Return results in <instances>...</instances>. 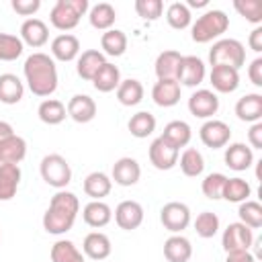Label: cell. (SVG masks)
<instances>
[{
  "label": "cell",
  "mask_w": 262,
  "mask_h": 262,
  "mask_svg": "<svg viewBox=\"0 0 262 262\" xmlns=\"http://www.w3.org/2000/svg\"><path fill=\"white\" fill-rule=\"evenodd\" d=\"M127 127H129V131H131L133 137L145 139V137H149L156 131V117L151 113H147V111H139V113H135L129 119Z\"/></svg>",
  "instance_id": "cell-38"
},
{
  "label": "cell",
  "mask_w": 262,
  "mask_h": 262,
  "mask_svg": "<svg viewBox=\"0 0 262 262\" xmlns=\"http://www.w3.org/2000/svg\"><path fill=\"white\" fill-rule=\"evenodd\" d=\"M184 4H186L188 10H190V8H203V6H207L209 0H188V2H184Z\"/></svg>",
  "instance_id": "cell-54"
},
{
  "label": "cell",
  "mask_w": 262,
  "mask_h": 262,
  "mask_svg": "<svg viewBox=\"0 0 262 262\" xmlns=\"http://www.w3.org/2000/svg\"><path fill=\"white\" fill-rule=\"evenodd\" d=\"M119 84H121V72H119V68H117L115 63H111V61H106V63L96 72V76L92 78V86H94L98 92H113V90L119 88Z\"/></svg>",
  "instance_id": "cell-33"
},
{
  "label": "cell",
  "mask_w": 262,
  "mask_h": 262,
  "mask_svg": "<svg viewBox=\"0 0 262 262\" xmlns=\"http://www.w3.org/2000/svg\"><path fill=\"white\" fill-rule=\"evenodd\" d=\"M166 20H168V25L172 29L182 31V29H186L190 25L192 14H190V10H188V6L184 2H172L168 6V10H166Z\"/></svg>",
  "instance_id": "cell-43"
},
{
  "label": "cell",
  "mask_w": 262,
  "mask_h": 262,
  "mask_svg": "<svg viewBox=\"0 0 262 262\" xmlns=\"http://www.w3.org/2000/svg\"><path fill=\"white\" fill-rule=\"evenodd\" d=\"M12 133H14L12 125H10V123H6V121H0V141H4L6 137H10Z\"/></svg>",
  "instance_id": "cell-53"
},
{
  "label": "cell",
  "mask_w": 262,
  "mask_h": 262,
  "mask_svg": "<svg viewBox=\"0 0 262 262\" xmlns=\"http://www.w3.org/2000/svg\"><path fill=\"white\" fill-rule=\"evenodd\" d=\"M147 156H149V162H151L154 168H158V170H172V168L178 164L180 149L172 147V145H170L168 141H164L162 137H156V139L149 143Z\"/></svg>",
  "instance_id": "cell-10"
},
{
  "label": "cell",
  "mask_w": 262,
  "mask_h": 262,
  "mask_svg": "<svg viewBox=\"0 0 262 262\" xmlns=\"http://www.w3.org/2000/svg\"><path fill=\"white\" fill-rule=\"evenodd\" d=\"M49 39V29L41 18H27L20 25V41L27 43L29 47H43Z\"/></svg>",
  "instance_id": "cell-18"
},
{
  "label": "cell",
  "mask_w": 262,
  "mask_h": 262,
  "mask_svg": "<svg viewBox=\"0 0 262 262\" xmlns=\"http://www.w3.org/2000/svg\"><path fill=\"white\" fill-rule=\"evenodd\" d=\"M141 178V166L135 158H119L115 164H113V174H111V180H115V184L119 186H133L137 184Z\"/></svg>",
  "instance_id": "cell-13"
},
{
  "label": "cell",
  "mask_w": 262,
  "mask_h": 262,
  "mask_svg": "<svg viewBox=\"0 0 262 262\" xmlns=\"http://www.w3.org/2000/svg\"><path fill=\"white\" fill-rule=\"evenodd\" d=\"M20 184L18 164H0V201H10Z\"/></svg>",
  "instance_id": "cell-29"
},
{
  "label": "cell",
  "mask_w": 262,
  "mask_h": 262,
  "mask_svg": "<svg viewBox=\"0 0 262 262\" xmlns=\"http://www.w3.org/2000/svg\"><path fill=\"white\" fill-rule=\"evenodd\" d=\"M49 256H51V262H86L84 254L70 239H57L51 246Z\"/></svg>",
  "instance_id": "cell-39"
},
{
  "label": "cell",
  "mask_w": 262,
  "mask_h": 262,
  "mask_svg": "<svg viewBox=\"0 0 262 262\" xmlns=\"http://www.w3.org/2000/svg\"><path fill=\"white\" fill-rule=\"evenodd\" d=\"M178 164H180L182 174L188 178H196L205 170V158L196 147H186L182 156H178Z\"/></svg>",
  "instance_id": "cell-36"
},
{
  "label": "cell",
  "mask_w": 262,
  "mask_h": 262,
  "mask_svg": "<svg viewBox=\"0 0 262 262\" xmlns=\"http://www.w3.org/2000/svg\"><path fill=\"white\" fill-rule=\"evenodd\" d=\"M225 262H256V258L250 254V250H237V252H227Z\"/></svg>",
  "instance_id": "cell-51"
},
{
  "label": "cell",
  "mask_w": 262,
  "mask_h": 262,
  "mask_svg": "<svg viewBox=\"0 0 262 262\" xmlns=\"http://www.w3.org/2000/svg\"><path fill=\"white\" fill-rule=\"evenodd\" d=\"M51 55L59 61H72L80 55V41L72 33H61L51 41Z\"/></svg>",
  "instance_id": "cell-20"
},
{
  "label": "cell",
  "mask_w": 262,
  "mask_h": 262,
  "mask_svg": "<svg viewBox=\"0 0 262 262\" xmlns=\"http://www.w3.org/2000/svg\"><path fill=\"white\" fill-rule=\"evenodd\" d=\"M164 256L168 262H188L192 256V246L184 235L174 233L164 242Z\"/></svg>",
  "instance_id": "cell-27"
},
{
  "label": "cell",
  "mask_w": 262,
  "mask_h": 262,
  "mask_svg": "<svg viewBox=\"0 0 262 262\" xmlns=\"http://www.w3.org/2000/svg\"><path fill=\"white\" fill-rule=\"evenodd\" d=\"M25 80L29 84V90L35 96H51L57 88V68L51 55L35 51L25 59L23 66Z\"/></svg>",
  "instance_id": "cell-2"
},
{
  "label": "cell",
  "mask_w": 262,
  "mask_h": 262,
  "mask_svg": "<svg viewBox=\"0 0 262 262\" xmlns=\"http://www.w3.org/2000/svg\"><path fill=\"white\" fill-rule=\"evenodd\" d=\"M100 47L106 55L111 57H119L125 53L127 49V35L121 31V29H108L102 33L100 37Z\"/></svg>",
  "instance_id": "cell-37"
},
{
  "label": "cell",
  "mask_w": 262,
  "mask_h": 262,
  "mask_svg": "<svg viewBox=\"0 0 262 262\" xmlns=\"http://www.w3.org/2000/svg\"><path fill=\"white\" fill-rule=\"evenodd\" d=\"M248 45L252 51L260 53L262 51V27H256L252 33H250V39H248Z\"/></svg>",
  "instance_id": "cell-52"
},
{
  "label": "cell",
  "mask_w": 262,
  "mask_h": 262,
  "mask_svg": "<svg viewBox=\"0 0 262 262\" xmlns=\"http://www.w3.org/2000/svg\"><path fill=\"white\" fill-rule=\"evenodd\" d=\"M135 12L143 20H158L164 12L162 0H135Z\"/></svg>",
  "instance_id": "cell-47"
},
{
  "label": "cell",
  "mask_w": 262,
  "mask_h": 262,
  "mask_svg": "<svg viewBox=\"0 0 262 262\" xmlns=\"http://www.w3.org/2000/svg\"><path fill=\"white\" fill-rule=\"evenodd\" d=\"M37 115H39V119L45 125H59L68 117V111H66V104L61 100H57V98H45L39 104Z\"/></svg>",
  "instance_id": "cell-35"
},
{
  "label": "cell",
  "mask_w": 262,
  "mask_h": 262,
  "mask_svg": "<svg viewBox=\"0 0 262 262\" xmlns=\"http://www.w3.org/2000/svg\"><path fill=\"white\" fill-rule=\"evenodd\" d=\"M90 10L88 0H57L49 12V20L59 31H72Z\"/></svg>",
  "instance_id": "cell-4"
},
{
  "label": "cell",
  "mask_w": 262,
  "mask_h": 262,
  "mask_svg": "<svg viewBox=\"0 0 262 262\" xmlns=\"http://www.w3.org/2000/svg\"><path fill=\"white\" fill-rule=\"evenodd\" d=\"M225 180H227V176L221 174V172H211V174H207V176L203 178V182H201L203 194H205L207 199H211V201H219V199L223 196Z\"/></svg>",
  "instance_id": "cell-45"
},
{
  "label": "cell",
  "mask_w": 262,
  "mask_h": 262,
  "mask_svg": "<svg viewBox=\"0 0 262 262\" xmlns=\"http://www.w3.org/2000/svg\"><path fill=\"white\" fill-rule=\"evenodd\" d=\"M209 63L213 66H229L239 70L246 63V47L237 39H219L209 49Z\"/></svg>",
  "instance_id": "cell-5"
},
{
  "label": "cell",
  "mask_w": 262,
  "mask_h": 262,
  "mask_svg": "<svg viewBox=\"0 0 262 262\" xmlns=\"http://www.w3.org/2000/svg\"><path fill=\"white\" fill-rule=\"evenodd\" d=\"M250 194H252V186L244 178L235 176V178H227L225 180L223 196L221 199H225L229 203H244V201L250 199Z\"/></svg>",
  "instance_id": "cell-40"
},
{
  "label": "cell",
  "mask_w": 262,
  "mask_h": 262,
  "mask_svg": "<svg viewBox=\"0 0 262 262\" xmlns=\"http://www.w3.org/2000/svg\"><path fill=\"white\" fill-rule=\"evenodd\" d=\"M25 96V84L14 74H0V102L16 104Z\"/></svg>",
  "instance_id": "cell-30"
},
{
  "label": "cell",
  "mask_w": 262,
  "mask_h": 262,
  "mask_svg": "<svg viewBox=\"0 0 262 262\" xmlns=\"http://www.w3.org/2000/svg\"><path fill=\"white\" fill-rule=\"evenodd\" d=\"M199 137L207 147L219 149V147H225L229 143L231 127L221 119H207L199 129Z\"/></svg>",
  "instance_id": "cell-8"
},
{
  "label": "cell",
  "mask_w": 262,
  "mask_h": 262,
  "mask_svg": "<svg viewBox=\"0 0 262 262\" xmlns=\"http://www.w3.org/2000/svg\"><path fill=\"white\" fill-rule=\"evenodd\" d=\"M78 211H80L78 196L70 190H57L51 196L47 211L43 213V229L51 235L68 233L76 223Z\"/></svg>",
  "instance_id": "cell-1"
},
{
  "label": "cell",
  "mask_w": 262,
  "mask_h": 262,
  "mask_svg": "<svg viewBox=\"0 0 262 262\" xmlns=\"http://www.w3.org/2000/svg\"><path fill=\"white\" fill-rule=\"evenodd\" d=\"M117 100L123 106H135L143 100V84L135 78L129 80H121L119 88H117Z\"/></svg>",
  "instance_id": "cell-34"
},
{
  "label": "cell",
  "mask_w": 262,
  "mask_h": 262,
  "mask_svg": "<svg viewBox=\"0 0 262 262\" xmlns=\"http://www.w3.org/2000/svg\"><path fill=\"white\" fill-rule=\"evenodd\" d=\"M164 141H168L172 147L180 149V147H186L190 143V137H192V129L186 121H170L166 127H164V133L160 135Z\"/></svg>",
  "instance_id": "cell-26"
},
{
  "label": "cell",
  "mask_w": 262,
  "mask_h": 262,
  "mask_svg": "<svg viewBox=\"0 0 262 262\" xmlns=\"http://www.w3.org/2000/svg\"><path fill=\"white\" fill-rule=\"evenodd\" d=\"M209 80L217 92L229 94V92L237 90V86H239V70H233L229 66H213Z\"/></svg>",
  "instance_id": "cell-16"
},
{
  "label": "cell",
  "mask_w": 262,
  "mask_h": 262,
  "mask_svg": "<svg viewBox=\"0 0 262 262\" xmlns=\"http://www.w3.org/2000/svg\"><path fill=\"white\" fill-rule=\"evenodd\" d=\"M151 98L158 106H174L180 100V84L176 80H158L151 88Z\"/></svg>",
  "instance_id": "cell-22"
},
{
  "label": "cell",
  "mask_w": 262,
  "mask_h": 262,
  "mask_svg": "<svg viewBox=\"0 0 262 262\" xmlns=\"http://www.w3.org/2000/svg\"><path fill=\"white\" fill-rule=\"evenodd\" d=\"M205 63L201 57L196 55H182L180 59V68H178V74H176V82L178 84H184V86H199L203 80H205Z\"/></svg>",
  "instance_id": "cell-12"
},
{
  "label": "cell",
  "mask_w": 262,
  "mask_h": 262,
  "mask_svg": "<svg viewBox=\"0 0 262 262\" xmlns=\"http://www.w3.org/2000/svg\"><path fill=\"white\" fill-rule=\"evenodd\" d=\"M235 115L244 123H258L262 119V94H246L235 102Z\"/></svg>",
  "instance_id": "cell-23"
},
{
  "label": "cell",
  "mask_w": 262,
  "mask_h": 262,
  "mask_svg": "<svg viewBox=\"0 0 262 262\" xmlns=\"http://www.w3.org/2000/svg\"><path fill=\"white\" fill-rule=\"evenodd\" d=\"M223 158H225L227 168H231L235 172H244V170H248L254 164V151H252V147H248L242 141L229 143L225 147V156Z\"/></svg>",
  "instance_id": "cell-17"
},
{
  "label": "cell",
  "mask_w": 262,
  "mask_h": 262,
  "mask_svg": "<svg viewBox=\"0 0 262 262\" xmlns=\"http://www.w3.org/2000/svg\"><path fill=\"white\" fill-rule=\"evenodd\" d=\"M254 242V233L248 225L235 221V223H229L225 229H223V235H221V246L225 252H237V250H250Z\"/></svg>",
  "instance_id": "cell-9"
},
{
  "label": "cell",
  "mask_w": 262,
  "mask_h": 262,
  "mask_svg": "<svg viewBox=\"0 0 262 262\" xmlns=\"http://www.w3.org/2000/svg\"><path fill=\"white\" fill-rule=\"evenodd\" d=\"M227 29H229V16L219 8H211V10L203 12L192 23L190 37L194 43H209V41L221 37Z\"/></svg>",
  "instance_id": "cell-3"
},
{
  "label": "cell",
  "mask_w": 262,
  "mask_h": 262,
  "mask_svg": "<svg viewBox=\"0 0 262 262\" xmlns=\"http://www.w3.org/2000/svg\"><path fill=\"white\" fill-rule=\"evenodd\" d=\"M41 8V0H12V10L20 16H29L35 14Z\"/></svg>",
  "instance_id": "cell-48"
},
{
  "label": "cell",
  "mask_w": 262,
  "mask_h": 262,
  "mask_svg": "<svg viewBox=\"0 0 262 262\" xmlns=\"http://www.w3.org/2000/svg\"><path fill=\"white\" fill-rule=\"evenodd\" d=\"M160 221L168 231L180 233L182 229H186L190 225V209H188V205H184L180 201H170L162 207Z\"/></svg>",
  "instance_id": "cell-7"
},
{
  "label": "cell",
  "mask_w": 262,
  "mask_h": 262,
  "mask_svg": "<svg viewBox=\"0 0 262 262\" xmlns=\"http://www.w3.org/2000/svg\"><path fill=\"white\" fill-rule=\"evenodd\" d=\"M111 188H113V180L104 172H90L84 178V192L92 201H102L111 192Z\"/></svg>",
  "instance_id": "cell-32"
},
{
  "label": "cell",
  "mask_w": 262,
  "mask_h": 262,
  "mask_svg": "<svg viewBox=\"0 0 262 262\" xmlns=\"http://www.w3.org/2000/svg\"><path fill=\"white\" fill-rule=\"evenodd\" d=\"M68 117L74 119L76 123H90L96 117V102L88 94H74L68 100Z\"/></svg>",
  "instance_id": "cell-15"
},
{
  "label": "cell",
  "mask_w": 262,
  "mask_h": 262,
  "mask_svg": "<svg viewBox=\"0 0 262 262\" xmlns=\"http://www.w3.org/2000/svg\"><path fill=\"white\" fill-rule=\"evenodd\" d=\"M82 219H84L86 225L98 229V227H104V225L111 223V219H113V209H111L104 201H90V203L84 207V211H82Z\"/></svg>",
  "instance_id": "cell-28"
},
{
  "label": "cell",
  "mask_w": 262,
  "mask_h": 262,
  "mask_svg": "<svg viewBox=\"0 0 262 262\" xmlns=\"http://www.w3.org/2000/svg\"><path fill=\"white\" fill-rule=\"evenodd\" d=\"M248 141L252 145V149H262V123H252L250 131H248Z\"/></svg>",
  "instance_id": "cell-49"
},
{
  "label": "cell",
  "mask_w": 262,
  "mask_h": 262,
  "mask_svg": "<svg viewBox=\"0 0 262 262\" xmlns=\"http://www.w3.org/2000/svg\"><path fill=\"white\" fill-rule=\"evenodd\" d=\"M180 59H182V55L176 49L162 51L156 57V63H154L158 80H176V74H178V68H180Z\"/></svg>",
  "instance_id": "cell-24"
},
{
  "label": "cell",
  "mask_w": 262,
  "mask_h": 262,
  "mask_svg": "<svg viewBox=\"0 0 262 262\" xmlns=\"http://www.w3.org/2000/svg\"><path fill=\"white\" fill-rule=\"evenodd\" d=\"M27 156V141L12 133L4 141H0V164H20Z\"/></svg>",
  "instance_id": "cell-25"
},
{
  "label": "cell",
  "mask_w": 262,
  "mask_h": 262,
  "mask_svg": "<svg viewBox=\"0 0 262 262\" xmlns=\"http://www.w3.org/2000/svg\"><path fill=\"white\" fill-rule=\"evenodd\" d=\"M82 250L88 258L92 260H106L113 252V246H111V239L106 233L102 231H90L86 237H84V244H82Z\"/></svg>",
  "instance_id": "cell-19"
},
{
  "label": "cell",
  "mask_w": 262,
  "mask_h": 262,
  "mask_svg": "<svg viewBox=\"0 0 262 262\" xmlns=\"http://www.w3.org/2000/svg\"><path fill=\"white\" fill-rule=\"evenodd\" d=\"M39 172L41 178L57 190H63L72 182V168L68 160L59 154H47L39 164Z\"/></svg>",
  "instance_id": "cell-6"
},
{
  "label": "cell",
  "mask_w": 262,
  "mask_h": 262,
  "mask_svg": "<svg viewBox=\"0 0 262 262\" xmlns=\"http://www.w3.org/2000/svg\"><path fill=\"white\" fill-rule=\"evenodd\" d=\"M88 20H90V25H92L94 29H98V31H108V29H113V25H115V20H117V10H115V6L108 4V2H98V4H94V6L88 10Z\"/></svg>",
  "instance_id": "cell-31"
},
{
  "label": "cell",
  "mask_w": 262,
  "mask_h": 262,
  "mask_svg": "<svg viewBox=\"0 0 262 262\" xmlns=\"http://www.w3.org/2000/svg\"><path fill=\"white\" fill-rule=\"evenodd\" d=\"M248 76H250V82L254 86H262V57H256L250 68H248Z\"/></svg>",
  "instance_id": "cell-50"
},
{
  "label": "cell",
  "mask_w": 262,
  "mask_h": 262,
  "mask_svg": "<svg viewBox=\"0 0 262 262\" xmlns=\"http://www.w3.org/2000/svg\"><path fill=\"white\" fill-rule=\"evenodd\" d=\"M106 63V57L102 51L98 49H86L78 55V63H76V70H78V76L82 80H90L96 76V72Z\"/></svg>",
  "instance_id": "cell-21"
},
{
  "label": "cell",
  "mask_w": 262,
  "mask_h": 262,
  "mask_svg": "<svg viewBox=\"0 0 262 262\" xmlns=\"http://www.w3.org/2000/svg\"><path fill=\"white\" fill-rule=\"evenodd\" d=\"M194 231L199 237L209 239L219 231V217L213 211H203L194 219Z\"/></svg>",
  "instance_id": "cell-44"
},
{
  "label": "cell",
  "mask_w": 262,
  "mask_h": 262,
  "mask_svg": "<svg viewBox=\"0 0 262 262\" xmlns=\"http://www.w3.org/2000/svg\"><path fill=\"white\" fill-rule=\"evenodd\" d=\"M233 8L248 20L254 25L262 23V2L260 0H235Z\"/></svg>",
  "instance_id": "cell-46"
},
{
  "label": "cell",
  "mask_w": 262,
  "mask_h": 262,
  "mask_svg": "<svg viewBox=\"0 0 262 262\" xmlns=\"http://www.w3.org/2000/svg\"><path fill=\"white\" fill-rule=\"evenodd\" d=\"M115 221L121 229L133 231L143 223V207L137 201H121L115 209Z\"/></svg>",
  "instance_id": "cell-14"
},
{
  "label": "cell",
  "mask_w": 262,
  "mask_h": 262,
  "mask_svg": "<svg viewBox=\"0 0 262 262\" xmlns=\"http://www.w3.org/2000/svg\"><path fill=\"white\" fill-rule=\"evenodd\" d=\"M237 215H239V223L248 225L250 229L262 227V205L258 201H250L248 199V201L239 203Z\"/></svg>",
  "instance_id": "cell-41"
},
{
  "label": "cell",
  "mask_w": 262,
  "mask_h": 262,
  "mask_svg": "<svg viewBox=\"0 0 262 262\" xmlns=\"http://www.w3.org/2000/svg\"><path fill=\"white\" fill-rule=\"evenodd\" d=\"M25 43L20 37L10 33H0V61H14L23 55Z\"/></svg>",
  "instance_id": "cell-42"
},
{
  "label": "cell",
  "mask_w": 262,
  "mask_h": 262,
  "mask_svg": "<svg viewBox=\"0 0 262 262\" xmlns=\"http://www.w3.org/2000/svg\"><path fill=\"white\" fill-rule=\"evenodd\" d=\"M188 111H190V115H194L199 119H213V115H217V111H219V98L213 90L201 88L190 94Z\"/></svg>",
  "instance_id": "cell-11"
}]
</instances>
